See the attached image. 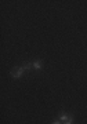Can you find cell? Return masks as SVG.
Wrapping results in <instances>:
<instances>
[{
	"label": "cell",
	"instance_id": "obj_1",
	"mask_svg": "<svg viewBox=\"0 0 87 124\" xmlns=\"http://www.w3.org/2000/svg\"><path fill=\"white\" fill-rule=\"evenodd\" d=\"M25 70L26 69L24 66H17V68H14L13 70H11V76H13L14 79H19V77H22V75H24Z\"/></svg>",
	"mask_w": 87,
	"mask_h": 124
},
{
	"label": "cell",
	"instance_id": "obj_2",
	"mask_svg": "<svg viewBox=\"0 0 87 124\" xmlns=\"http://www.w3.org/2000/svg\"><path fill=\"white\" fill-rule=\"evenodd\" d=\"M42 68H43V62L40 61V59L32 62V69H35V70H40Z\"/></svg>",
	"mask_w": 87,
	"mask_h": 124
},
{
	"label": "cell",
	"instance_id": "obj_3",
	"mask_svg": "<svg viewBox=\"0 0 87 124\" xmlns=\"http://www.w3.org/2000/svg\"><path fill=\"white\" fill-rule=\"evenodd\" d=\"M58 120L60 121H62V123H66V121H69V120H73L70 116H68L66 113H60V116H58Z\"/></svg>",
	"mask_w": 87,
	"mask_h": 124
},
{
	"label": "cell",
	"instance_id": "obj_4",
	"mask_svg": "<svg viewBox=\"0 0 87 124\" xmlns=\"http://www.w3.org/2000/svg\"><path fill=\"white\" fill-rule=\"evenodd\" d=\"M51 124H62V121H60V120H55V121H52Z\"/></svg>",
	"mask_w": 87,
	"mask_h": 124
},
{
	"label": "cell",
	"instance_id": "obj_5",
	"mask_svg": "<svg viewBox=\"0 0 87 124\" xmlns=\"http://www.w3.org/2000/svg\"><path fill=\"white\" fill-rule=\"evenodd\" d=\"M72 121H73V120H69V121H66V123H64V124H72Z\"/></svg>",
	"mask_w": 87,
	"mask_h": 124
}]
</instances>
